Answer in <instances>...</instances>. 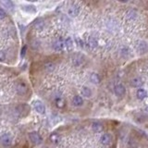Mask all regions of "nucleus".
Returning a JSON list of instances; mask_svg holds the SVG:
<instances>
[{
  "instance_id": "nucleus-1",
  "label": "nucleus",
  "mask_w": 148,
  "mask_h": 148,
  "mask_svg": "<svg viewBox=\"0 0 148 148\" xmlns=\"http://www.w3.org/2000/svg\"><path fill=\"white\" fill-rule=\"evenodd\" d=\"M29 138L33 143H35V144H40V143H42V142H43L42 137H41V135L36 131H32V132L30 133Z\"/></svg>"
},
{
  "instance_id": "nucleus-2",
  "label": "nucleus",
  "mask_w": 148,
  "mask_h": 148,
  "mask_svg": "<svg viewBox=\"0 0 148 148\" xmlns=\"http://www.w3.org/2000/svg\"><path fill=\"white\" fill-rule=\"evenodd\" d=\"M0 143H1L4 146H9L11 143H12V138L9 133H4L3 135L0 136Z\"/></svg>"
},
{
  "instance_id": "nucleus-3",
  "label": "nucleus",
  "mask_w": 148,
  "mask_h": 148,
  "mask_svg": "<svg viewBox=\"0 0 148 148\" xmlns=\"http://www.w3.org/2000/svg\"><path fill=\"white\" fill-rule=\"evenodd\" d=\"M100 143H101L103 145H109V144L112 143V135L110 133H105L101 136L100 138Z\"/></svg>"
},
{
  "instance_id": "nucleus-4",
  "label": "nucleus",
  "mask_w": 148,
  "mask_h": 148,
  "mask_svg": "<svg viewBox=\"0 0 148 148\" xmlns=\"http://www.w3.org/2000/svg\"><path fill=\"white\" fill-rule=\"evenodd\" d=\"M33 107L39 114H44V112H46V106L41 101H35L33 103Z\"/></svg>"
},
{
  "instance_id": "nucleus-5",
  "label": "nucleus",
  "mask_w": 148,
  "mask_h": 148,
  "mask_svg": "<svg viewBox=\"0 0 148 148\" xmlns=\"http://www.w3.org/2000/svg\"><path fill=\"white\" fill-rule=\"evenodd\" d=\"M80 13V7L76 5H72L69 7L68 9V14L70 17H77Z\"/></svg>"
},
{
  "instance_id": "nucleus-6",
  "label": "nucleus",
  "mask_w": 148,
  "mask_h": 148,
  "mask_svg": "<svg viewBox=\"0 0 148 148\" xmlns=\"http://www.w3.org/2000/svg\"><path fill=\"white\" fill-rule=\"evenodd\" d=\"M114 92L118 96H123L126 92V89L122 84H118L114 88Z\"/></svg>"
},
{
  "instance_id": "nucleus-7",
  "label": "nucleus",
  "mask_w": 148,
  "mask_h": 148,
  "mask_svg": "<svg viewBox=\"0 0 148 148\" xmlns=\"http://www.w3.org/2000/svg\"><path fill=\"white\" fill-rule=\"evenodd\" d=\"M65 47V41L63 40H57L53 44V48L56 51H62Z\"/></svg>"
},
{
  "instance_id": "nucleus-8",
  "label": "nucleus",
  "mask_w": 148,
  "mask_h": 148,
  "mask_svg": "<svg viewBox=\"0 0 148 148\" xmlns=\"http://www.w3.org/2000/svg\"><path fill=\"white\" fill-rule=\"evenodd\" d=\"M136 96L139 100H143L147 97V92L145 89L139 88L136 92Z\"/></svg>"
},
{
  "instance_id": "nucleus-9",
  "label": "nucleus",
  "mask_w": 148,
  "mask_h": 148,
  "mask_svg": "<svg viewBox=\"0 0 148 148\" xmlns=\"http://www.w3.org/2000/svg\"><path fill=\"white\" fill-rule=\"evenodd\" d=\"M143 80L141 78H133L131 81V85L133 88H140L143 85Z\"/></svg>"
},
{
  "instance_id": "nucleus-10",
  "label": "nucleus",
  "mask_w": 148,
  "mask_h": 148,
  "mask_svg": "<svg viewBox=\"0 0 148 148\" xmlns=\"http://www.w3.org/2000/svg\"><path fill=\"white\" fill-rule=\"evenodd\" d=\"M72 104H73V106H83V97H81V96H80V95H75L72 98Z\"/></svg>"
},
{
  "instance_id": "nucleus-11",
  "label": "nucleus",
  "mask_w": 148,
  "mask_h": 148,
  "mask_svg": "<svg viewBox=\"0 0 148 148\" xmlns=\"http://www.w3.org/2000/svg\"><path fill=\"white\" fill-rule=\"evenodd\" d=\"M90 81H91V83H92L94 84H98V83H100V81H101V78H100V76L97 73L92 72L90 75Z\"/></svg>"
},
{
  "instance_id": "nucleus-12",
  "label": "nucleus",
  "mask_w": 148,
  "mask_h": 148,
  "mask_svg": "<svg viewBox=\"0 0 148 148\" xmlns=\"http://www.w3.org/2000/svg\"><path fill=\"white\" fill-rule=\"evenodd\" d=\"M27 90H28V88L25 85V83H18L17 85V91H18V92L20 94H26Z\"/></svg>"
},
{
  "instance_id": "nucleus-13",
  "label": "nucleus",
  "mask_w": 148,
  "mask_h": 148,
  "mask_svg": "<svg viewBox=\"0 0 148 148\" xmlns=\"http://www.w3.org/2000/svg\"><path fill=\"white\" fill-rule=\"evenodd\" d=\"M92 131H95V132H101L103 131L104 127L100 122H92Z\"/></svg>"
},
{
  "instance_id": "nucleus-14",
  "label": "nucleus",
  "mask_w": 148,
  "mask_h": 148,
  "mask_svg": "<svg viewBox=\"0 0 148 148\" xmlns=\"http://www.w3.org/2000/svg\"><path fill=\"white\" fill-rule=\"evenodd\" d=\"M0 4L3 5L4 7H6L7 9L9 10H12L13 7H14V4L12 1H10V0H5V1H0Z\"/></svg>"
},
{
  "instance_id": "nucleus-15",
  "label": "nucleus",
  "mask_w": 148,
  "mask_h": 148,
  "mask_svg": "<svg viewBox=\"0 0 148 148\" xmlns=\"http://www.w3.org/2000/svg\"><path fill=\"white\" fill-rule=\"evenodd\" d=\"M81 94H83V96H84V97H91L92 95L91 89L87 86H83L81 88Z\"/></svg>"
},
{
  "instance_id": "nucleus-16",
  "label": "nucleus",
  "mask_w": 148,
  "mask_h": 148,
  "mask_svg": "<svg viewBox=\"0 0 148 148\" xmlns=\"http://www.w3.org/2000/svg\"><path fill=\"white\" fill-rule=\"evenodd\" d=\"M138 49L140 52H146L148 50L147 44L143 41H140V42H138Z\"/></svg>"
},
{
  "instance_id": "nucleus-17",
  "label": "nucleus",
  "mask_w": 148,
  "mask_h": 148,
  "mask_svg": "<svg viewBox=\"0 0 148 148\" xmlns=\"http://www.w3.org/2000/svg\"><path fill=\"white\" fill-rule=\"evenodd\" d=\"M50 140H51V142L52 143H58L59 142V140H60V136H59L57 133H52V134L50 135Z\"/></svg>"
},
{
  "instance_id": "nucleus-18",
  "label": "nucleus",
  "mask_w": 148,
  "mask_h": 148,
  "mask_svg": "<svg viewBox=\"0 0 148 148\" xmlns=\"http://www.w3.org/2000/svg\"><path fill=\"white\" fill-rule=\"evenodd\" d=\"M65 100L61 98V97H59L57 99H56V106H57L58 108H62V107H64L65 106Z\"/></svg>"
},
{
  "instance_id": "nucleus-19",
  "label": "nucleus",
  "mask_w": 148,
  "mask_h": 148,
  "mask_svg": "<svg viewBox=\"0 0 148 148\" xmlns=\"http://www.w3.org/2000/svg\"><path fill=\"white\" fill-rule=\"evenodd\" d=\"M65 46L68 48L69 50H71L72 47H73V41L70 37H68L66 40H65Z\"/></svg>"
},
{
  "instance_id": "nucleus-20",
  "label": "nucleus",
  "mask_w": 148,
  "mask_h": 148,
  "mask_svg": "<svg viewBox=\"0 0 148 148\" xmlns=\"http://www.w3.org/2000/svg\"><path fill=\"white\" fill-rule=\"evenodd\" d=\"M97 41H96V39H94V37H91L90 39H89V46H90V47H92L94 48L97 46Z\"/></svg>"
},
{
  "instance_id": "nucleus-21",
  "label": "nucleus",
  "mask_w": 148,
  "mask_h": 148,
  "mask_svg": "<svg viewBox=\"0 0 148 148\" xmlns=\"http://www.w3.org/2000/svg\"><path fill=\"white\" fill-rule=\"evenodd\" d=\"M135 17H136V12H134V11L133 10H130L129 12L127 13V18H135Z\"/></svg>"
},
{
  "instance_id": "nucleus-22",
  "label": "nucleus",
  "mask_w": 148,
  "mask_h": 148,
  "mask_svg": "<svg viewBox=\"0 0 148 148\" xmlns=\"http://www.w3.org/2000/svg\"><path fill=\"white\" fill-rule=\"evenodd\" d=\"M44 67H46V69L49 70V71H52V70L55 69V65L53 64V63H47Z\"/></svg>"
},
{
  "instance_id": "nucleus-23",
  "label": "nucleus",
  "mask_w": 148,
  "mask_h": 148,
  "mask_svg": "<svg viewBox=\"0 0 148 148\" xmlns=\"http://www.w3.org/2000/svg\"><path fill=\"white\" fill-rule=\"evenodd\" d=\"M44 22L43 21H36V23H35V27L37 30H42L43 27H44Z\"/></svg>"
},
{
  "instance_id": "nucleus-24",
  "label": "nucleus",
  "mask_w": 148,
  "mask_h": 148,
  "mask_svg": "<svg viewBox=\"0 0 148 148\" xmlns=\"http://www.w3.org/2000/svg\"><path fill=\"white\" fill-rule=\"evenodd\" d=\"M6 16H7L6 11L4 10L3 9H0V20H3L4 18H6Z\"/></svg>"
},
{
  "instance_id": "nucleus-25",
  "label": "nucleus",
  "mask_w": 148,
  "mask_h": 148,
  "mask_svg": "<svg viewBox=\"0 0 148 148\" xmlns=\"http://www.w3.org/2000/svg\"><path fill=\"white\" fill-rule=\"evenodd\" d=\"M5 58H6V55L4 52L2 51H0V61H3V60H5Z\"/></svg>"
},
{
  "instance_id": "nucleus-26",
  "label": "nucleus",
  "mask_w": 148,
  "mask_h": 148,
  "mask_svg": "<svg viewBox=\"0 0 148 148\" xmlns=\"http://www.w3.org/2000/svg\"><path fill=\"white\" fill-rule=\"evenodd\" d=\"M26 49H27V47H26V46H24L23 47H22V49H21V57H24V55H25V53H26Z\"/></svg>"
},
{
  "instance_id": "nucleus-27",
  "label": "nucleus",
  "mask_w": 148,
  "mask_h": 148,
  "mask_svg": "<svg viewBox=\"0 0 148 148\" xmlns=\"http://www.w3.org/2000/svg\"><path fill=\"white\" fill-rule=\"evenodd\" d=\"M145 110H146V111H147V112H148V106H146V108H145Z\"/></svg>"
}]
</instances>
